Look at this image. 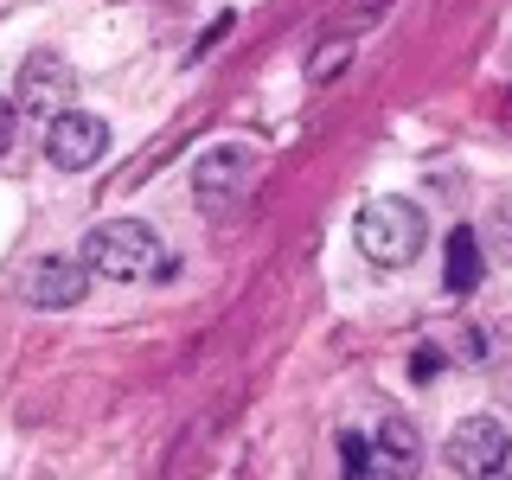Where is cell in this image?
<instances>
[{
  "mask_svg": "<svg viewBox=\"0 0 512 480\" xmlns=\"http://www.w3.org/2000/svg\"><path fill=\"white\" fill-rule=\"evenodd\" d=\"M77 263H84L90 276H103V282H160V276H173L167 237H160L154 224H141V218H103V224H90L84 256H77Z\"/></svg>",
  "mask_w": 512,
  "mask_h": 480,
  "instance_id": "1",
  "label": "cell"
},
{
  "mask_svg": "<svg viewBox=\"0 0 512 480\" xmlns=\"http://www.w3.org/2000/svg\"><path fill=\"white\" fill-rule=\"evenodd\" d=\"M352 244H359L365 263L404 269L429 244V218H423V205H410V199H372V205H359V218H352Z\"/></svg>",
  "mask_w": 512,
  "mask_h": 480,
  "instance_id": "2",
  "label": "cell"
},
{
  "mask_svg": "<svg viewBox=\"0 0 512 480\" xmlns=\"http://www.w3.org/2000/svg\"><path fill=\"white\" fill-rule=\"evenodd\" d=\"M256 148L250 141H212L199 160H192V205L199 218H237L256 192Z\"/></svg>",
  "mask_w": 512,
  "mask_h": 480,
  "instance_id": "3",
  "label": "cell"
},
{
  "mask_svg": "<svg viewBox=\"0 0 512 480\" xmlns=\"http://www.w3.org/2000/svg\"><path fill=\"white\" fill-rule=\"evenodd\" d=\"M506 423H500V416H468V423H455V429H448V448H442V455H448V468H455V474H468V480H493V474H500L506 468Z\"/></svg>",
  "mask_w": 512,
  "mask_h": 480,
  "instance_id": "4",
  "label": "cell"
},
{
  "mask_svg": "<svg viewBox=\"0 0 512 480\" xmlns=\"http://www.w3.org/2000/svg\"><path fill=\"white\" fill-rule=\"evenodd\" d=\"M103 148H109V122L90 116V109H58V116L45 122V154H52V167H64V173L96 167Z\"/></svg>",
  "mask_w": 512,
  "mask_h": 480,
  "instance_id": "5",
  "label": "cell"
},
{
  "mask_svg": "<svg viewBox=\"0 0 512 480\" xmlns=\"http://www.w3.org/2000/svg\"><path fill=\"white\" fill-rule=\"evenodd\" d=\"M20 295L32 308H77L90 295V269L77 256H39V263L20 276Z\"/></svg>",
  "mask_w": 512,
  "mask_h": 480,
  "instance_id": "6",
  "label": "cell"
},
{
  "mask_svg": "<svg viewBox=\"0 0 512 480\" xmlns=\"http://www.w3.org/2000/svg\"><path fill=\"white\" fill-rule=\"evenodd\" d=\"M77 90V77H71V58H58V52H32L26 64H20V103L26 109H52L64 103V96Z\"/></svg>",
  "mask_w": 512,
  "mask_h": 480,
  "instance_id": "7",
  "label": "cell"
},
{
  "mask_svg": "<svg viewBox=\"0 0 512 480\" xmlns=\"http://www.w3.org/2000/svg\"><path fill=\"white\" fill-rule=\"evenodd\" d=\"M372 461H378V468H391L397 480L416 474L423 442H416V423H410V416H384V429H378V442H372Z\"/></svg>",
  "mask_w": 512,
  "mask_h": 480,
  "instance_id": "8",
  "label": "cell"
},
{
  "mask_svg": "<svg viewBox=\"0 0 512 480\" xmlns=\"http://www.w3.org/2000/svg\"><path fill=\"white\" fill-rule=\"evenodd\" d=\"M480 288V244L474 231H455L448 237V295H474Z\"/></svg>",
  "mask_w": 512,
  "mask_h": 480,
  "instance_id": "9",
  "label": "cell"
},
{
  "mask_svg": "<svg viewBox=\"0 0 512 480\" xmlns=\"http://www.w3.org/2000/svg\"><path fill=\"white\" fill-rule=\"evenodd\" d=\"M346 52H352L346 39H327V45H320V52H314V64H308V84H327V77H333V71H340V64H346Z\"/></svg>",
  "mask_w": 512,
  "mask_h": 480,
  "instance_id": "10",
  "label": "cell"
},
{
  "mask_svg": "<svg viewBox=\"0 0 512 480\" xmlns=\"http://www.w3.org/2000/svg\"><path fill=\"white\" fill-rule=\"evenodd\" d=\"M13 135H20V103H13V96H0V160H7Z\"/></svg>",
  "mask_w": 512,
  "mask_h": 480,
  "instance_id": "11",
  "label": "cell"
}]
</instances>
